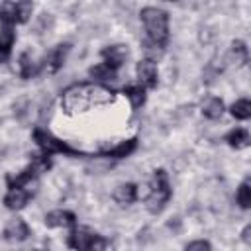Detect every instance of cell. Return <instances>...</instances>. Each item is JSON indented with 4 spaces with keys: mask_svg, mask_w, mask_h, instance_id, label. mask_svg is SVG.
Wrapping results in <instances>:
<instances>
[{
    "mask_svg": "<svg viewBox=\"0 0 251 251\" xmlns=\"http://www.w3.org/2000/svg\"><path fill=\"white\" fill-rule=\"evenodd\" d=\"M116 100L114 90L98 82H80L69 86L61 96V110L65 114H82L90 108L108 106Z\"/></svg>",
    "mask_w": 251,
    "mask_h": 251,
    "instance_id": "6da1fadb",
    "label": "cell"
},
{
    "mask_svg": "<svg viewBox=\"0 0 251 251\" xmlns=\"http://www.w3.org/2000/svg\"><path fill=\"white\" fill-rule=\"evenodd\" d=\"M141 22H143V27L147 31L149 41L165 47V43L169 39V16H167V12L161 8H155V6H147L141 10Z\"/></svg>",
    "mask_w": 251,
    "mask_h": 251,
    "instance_id": "7a4b0ae2",
    "label": "cell"
},
{
    "mask_svg": "<svg viewBox=\"0 0 251 251\" xmlns=\"http://www.w3.org/2000/svg\"><path fill=\"white\" fill-rule=\"evenodd\" d=\"M171 194H173V190H171L167 173L163 169H157L155 175H153V180H151V184H147L145 196H143L145 198V204H147V210L151 214L163 212V208L167 206Z\"/></svg>",
    "mask_w": 251,
    "mask_h": 251,
    "instance_id": "3957f363",
    "label": "cell"
},
{
    "mask_svg": "<svg viewBox=\"0 0 251 251\" xmlns=\"http://www.w3.org/2000/svg\"><path fill=\"white\" fill-rule=\"evenodd\" d=\"M33 139H35V143L41 147V151L47 153V155H53V153H69V155H75V153H76V149H73L71 145H67V143L61 141L59 137H55L51 131L41 129V127H37V129L33 131Z\"/></svg>",
    "mask_w": 251,
    "mask_h": 251,
    "instance_id": "277c9868",
    "label": "cell"
},
{
    "mask_svg": "<svg viewBox=\"0 0 251 251\" xmlns=\"http://www.w3.org/2000/svg\"><path fill=\"white\" fill-rule=\"evenodd\" d=\"M135 73H137V78H139V84H143L145 88H155L157 82H159V71H157V65L153 59H141L135 67Z\"/></svg>",
    "mask_w": 251,
    "mask_h": 251,
    "instance_id": "5b68a950",
    "label": "cell"
},
{
    "mask_svg": "<svg viewBox=\"0 0 251 251\" xmlns=\"http://www.w3.org/2000/svg\"><path fill=\"white\" fill-rule=\"evenodd\" d=\"M31 194H33V188H29V186H8L4 204L10 210H22L27 204V200L31 198Z\"/></svg>",
    "mask_w": 251,
    "mask_h": 251,
    "instance_id": "8992f818",
    "label": "cell"
},
{
    "mask_svg": "<svg viewBox=\"0 0 251 251\" xmlns=\"http://www.w3.org/2000/svg\"><path fill=\"white\" fill-rule=\"evenodd\" d=\"M102 63L104 65H108L110 69H114V71H118L122 65H124V61L127 59V47L126 45H110V47H104L102 49Z\"/></svg>",
    "mask_w": 251,
    "mask_h": 251,
    "instance_id": "52a82bcc",
    "label": "cell"
},
{
    "mask_svg": "<svg viewBox=\"0 0 251 251\" xmlns=\"http://www.w3.org/2000/svg\"><path fill=\"white\" fill-rule=\"evenodd\" d=\"M98 233L96 231H92V229H88V227H73V231L69 233V239H67V243H69V247H73V249H90V245H92V241H94V237H96Z\"/></svg>",
    "mask_w": 251,
    "mask_h": 251,
    "instance_id": "ba28073f",
    "label": "cell"
},
{
    "mask_svg": "<svg viewBox=\"0 0 251 251\" xmlns=\"http://www.w3.org/2000/svg\"><path fill=\"white\" fill-rule=\"evenodd\" d=\"M27 237H29V226L24 220L14 218L6 224V227H4V239L6 241H16L18 243V241H25Z\"/></svg>",
    "mask_w": 251,
    "mask_h": 251,
    "instance_id": "9c48e42d",
    "label": "cell"
},
{
    "mask_svg": "<svg viewBox=\"0 0 251 251\" xmlns=\"http://www.w3.org/2000/svg\"><path fill=\"white\" fill-rule=\"evenodd\" d=\"M45 226L47 227H75L76 216L69 210H53L45 216Z\"/></svg>",
    "mask_w": 251,
    "mask_h": 251,
    "instance_id": "30bf717a",
    "label": "cell"
},
{
    "mask_svg": "<svg viewBox=\"0 0 251 251\" xmlns=\"http://www.w3.org/2000/svg\"><path fill=\"white\" fill-rule=\"evenodd\" d=\"M69 49H71V45H67V43H61L55 49H51L49 55H47V59H45V69L49 73H57L65 65V59H67Z\"/></svg>",
    "mask_w": 251,
    "mask_h": 251,
    "instance_id": "8fae6325",
    "label": "cell"
},
{
    "mask_svg": "<svg viewBox=\"0 0 251 251\" xmlns=\"http://www.w3.org/2000/svg\"><path fill=\"white\" fill-rule=\"evenodd\" d=\"M139 196V188L133 182H124L114 190V200L120 206H129L131 202H135V198Z\"/></svg>",
    "mask_w": 251,
    "mask_h": 251,
    "instance_id": "7c38bea8",
    "label": "cell"
},
{
    "mask_svg": "<svg viewBox=\"0 0 251 251\" xmlns=\"http://www.w3.org/2000/svg\"><path fill=\"white\" fill-rule=\"evenodd\" d=\"M16 41V31L12 25H2L0 31V63L8 61L10 53H12V45Z\"/></svg>",
    "mask_w": 251,
    "mask_h": 251,
    "instance_id": "4fadbf2b",
    "label": "cell"
},
{
    "mask_svg": "<svg viewBox=\"0 0 251 251\" xmlns=\"http://www.w3.org/2000/svg\"><path fill=\"white\" fill-rule=\"evenodd\" d=\"M135 147H137V137H129V139H126V141H120V143L114 145V147L104 149V155L114 157V159H122V157H127L129 153H133Z\"/></svg>",
    "mask_w": 251,
    "mask_h": 251,
    "instance_id": "5bb4252c",
    "label": "cell"
},
{
    "mask_svg": "<svg viewBox=\"0 0 251 251\" xmlns=\"http://www.w3.org/2000/svg\"><path fill=\"white\" fill-rule=\"evenodd\" d=\"M227 57H229L231 65H235V69H239V67H243V65L247 63V59H249V51H247V47H245L243 41L235 39V41L231 43V47H229Z\"/></svg>",
    "mask_w": 251,
    "mask_h": 251,
    "instance_id": "9a60e30c",
    "label": "cell"
},
{
    "mask_svg": "<svg viewBox=\"0 0 251 251\" xmlns=\"http://www.w3.org/2000/svg\"><path fill=\"white\" fill-rule=\"evenodd\" d=\"M226 141H227V145L233 147V149H245V147L249 145L251 139H249L247 129H243V127H235V129H231V131L226 133Z\"/></svg>",
    "mask_w": 251,
    "mask_h": 251,
    "instance_id": "2e32d148",
    "label": "cell"
},
{
    "mask_svg": "<svg viewBox=\"0 0 251 251\" xmlns=\"http://www.w3.org/2000/svg\"><path fill=\"white\" fill-rule=\"evenodd\" d=\"M0 24L2 25H12L18 24V2L6 0L0 6Z\"/></svg>",
    "mask_w": 251,
    "mask_h": 251,
    "instance_id": "e0dca14e",
    "label": "cell"
},
{
    "mask_svg": "<svg viewBox=\"0 0 251 251\" xmlns=\"http://www.w3.org/2000/svg\"><path fill=\"white\" fill-rule=\"evenodd\" d=\"M124 94L129 100L131 108H139L145 104V86L143 84H127L124 88Z\"/></svg>",
    "mask_w": 251,
    "mask_h": 251,
    "instance_id": "ac0fdd59",
    "label": "cell"
},
{
    "mask_svg": "<svg viewBox=\"0 0 251 251\" xmlns=\"http://www.w3.org/2000/svg\"><path fill=\"white\" fill-rule=\"evenodd\" d=\"M224 114V102L220 98H208L204 104H202V116L208 118V120H220Z\"/></svg>",
    "mask_w": 251,
    "mask_h": 251,
    "instance_id": "d6986e66",
    "label": "cell"
},
{
    "mask_svg": "<svg viewBox=\"0 0 251 251\" xmlns=\"http://www.w3.org/2000/svg\"><path fill=\"white\" fill-rule=\"evenodd\" d=\"M18 67H20V76L22 78H31L35 75V63H33V59H31L29 53H22L20 55Z\"/></svg>",
    "mask_w": 251,
    "mask_h": 251,
    "instance_id": "ffe728a7",
    "label": "cell"
},
{
    "mask_svg": "<svg viewBox=\"0 0 251 251\" xmlns=\"http://www.w3.org/2000/svg\"><path fill=\"white\" fill-rule=\"evenodd\" d=\"M231 116L235 118V120H249L251 118V102L247 100V98H241V100H237L233 106H231Z\"/></svg>",
    "mask_w": 251,
    "mask_h": 251,
    "instance_id": "44dd1931",
    "label": "cell"
},
{
    "mask_svg": "<svg viewBox=\"0 0 251 251\" xmlns=\"http://www.w3.org/2000/svg\"><path fill=\"white\" fill-rule=\"evenodd\" d=\"M90 76H94V78H98V80H114L116 78V71L114 69H110L108 65H104V63H100V65H94L92 69H90Z\"/></svg>",
    "mask_w": 251,
    "mask_h": 251,
    "instance_id": "7402d4cb",
    "label": "cell"
},
{
    "mask_svg": "<svg viewBox=\"0 0 251 251\" xmlns=\"http://www.w3.org/2000/svg\"><path fill=\"white\" fill-rule=\"evenodd\" d=\"M237 204L243 210H247L251 206V184H249V180H243L239 184V188H237Z\"/></svg>",
    "mask_w": 251,
    "mask_h": 251,
    "instance_id": "603a6c76",
    "label": "cell"
},
{
    "mask_svg": "<svg viewBox=\"0 0 251 251\" xmlns=\"http://www.w3.org/2000/svg\"><path fill=\"white\" fill-rule=\"evenodd\" d=\"M31 169L39 175V173H45L49 167H51V159H49V155L47 153H43V155H31Z\"/></svg>",
    "mask_w": 251,
    "mask_h": 251,
    "instance_id": "cb8c5ba5",
    "label": "cell"
},
{
    "mask_svg": "<svg viewBox=\"0 0 251 251\" xmlns=\"http://www.w3.org/2000/svg\"><path fill=\"white\" fill-rule=\"evenodd\" d=\"M31 0H20L18 2V24H25L31 16Z\"/></svg>",
    "mask_w": 251,
    "mask_h": 251,
    "instance_id": "d4e9b609",
    "label": "cell"
},
{
    "mask_svg": "<svg viewBox=\"0 0 251 251\" xmlns=\"http://www.w3.org/2000/svg\"><path fill=\"white\" fill-rule=\"evenodd\" d=\"M212 245L208 243V241H204V239H198V241H190V243H186V249L188 251H196V249H200V251H204V249H210Z\"/></svg>",
    "mask_w": 251,
    "mask_h": 251,
    "instance_id": "484cf974",
    "label": "cell"
},
{
    "mask_svg": "<svg viewBox=\"0 0 251 251\" xmlns=\"http://www.w3.org/2000/svg\"><path fill=\"white\" fill-rule=\"evenodd\" d=\"M249 233H251V226H245V229H243V233H241V237H243V241H245L247 245L251 243V235H249Z\"/></svg>",
    "mask_w": 251,
    "mask_h": 251,
    "instance_id": "4316f807",
    "label": "cell"
},
{
    "mask_svg": "<svg viewBox=\"0 0 251 251\" xmlns=\"http://www.w3.org/2000/svg\"><path fill=\"white\" fill-rule=\"evenodd\" d=\"M167 2H176V0H167Z\"/></svg>",
    "mask_w": 251,
    "mask_h": 251,
    "instance_id": "83f0119b",
    "label": "cell"
}]
</instances>
